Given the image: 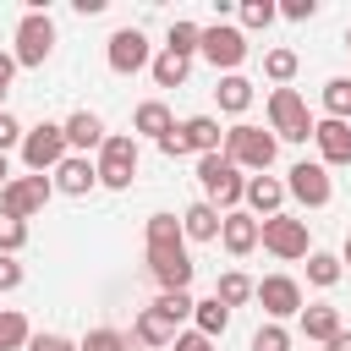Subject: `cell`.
Listing matches in <instances>:
<instances>
[{"label":"cell","mask_w":351,"mask_h":351,"mask_svg":"<svg viewBox=\"0 0 351 351\" xmlns=\"http://www.w3.org/2000/svg\"><path fill=\"white\" fill-rule=\"evenodd\" d=\"M236 170H269L274 165V154H280V137L274 132H263V126H252V121H236L230 132H225V148H219Z\"/></svg>","instance_id":"obj_1"},{"label":"cell","mask_w":351,"mask_h":351,"mask_svg":"<svg viewBox=\"0 0 351 351\" xmlns=\"http://www.w3.org/2000/svg\"><path fill=\"white\" fill-rule=\"evenodd\" d=\"M197 186H203V197H208L219 214H230L236 203H247V176H241L225 154H203V159H197Z\"/></svg>","instance_id":"obj_2"},{"label":"cell","mask_w":351,"mask_h":351,"mask_svg":"<svg viewBox=\"0 0 351 351\" xmlns=\"http://www.w3.org/2000/svg\"><path fill=\"white\" fill-rule=\"evenodd\" d=\"M71 154V143H66V126L60 121H38V126H27V137H22V165H27V176H55V165Z\"/></svg>","instance_id":"obj_3"},{"label":"cell","mask_w":351,"mask_h":351,"mask_svg":"<svg viewBox=\"0 0 351 351\" xmlns=\"http://www.w3.org/2000/svg\"><path fill=\"white\" fill-rule=\"evenodd\" d=\"M137 159H143V148H137V137L132 132H110L104 137V148H99V186H110V192H126L132 186V176H137Z\"/></svg>","instance_id":"obj_4"},{"label":"cell","mask_w":351,"mask_h":351,"mask_svg":"<svg viewBox=\"0 0 351 351\" xmlns=\"http://www.w3.org/2000/svg\"><path fill=\"white\" fill-rule=\"evenodd\" d=\"M269 132L285 137V143H307L313 137V115H307V99L296 88H274L269 93Z\"/></svg>","instance_id":"obj_5"},{"label":"cell","mask_w":351,"mask_h":351,"mask_svg":"<svg viewBox=\"0 0 351 351\" xmlns=\"http://www.w3.org/2000/svg\"><path fill=\"white\" fill-rule=\"evenodd\" d=\"M16 66H44L49 55H55V22H49V11H22V22H16Z\"/></svg>","instance_id":"obj_6"},{"label":"cell","mask_w":351,"mask_h":351,"mask_svg":"<svg viewBox=\"0 0 351 351\" xmlns=\"http://www.w3.org/2000/svg\"><path fill=\"white\" fill-rule=\"evenodd\" d=\"M104 60H110V71H115V77H137V71H148V66H154V44H148V33H143V27H115V33H110V44H104Z\"/></svg>","instance_id":"obj_7"},{"label":"cell","mask_w":351,"mask_h":351,"mask_svg":"<svg viewBox=\"0 0 351 351\" xmlns=\"http://www.w3.org/2000/svg\"><path fill=\"white\" fill-rule=\"evenodd\" d=\"M258 225H263V236H258L263 252H274V258H285V263H296V258L313 252V247H307V219H296V214H274V219H258Z\"/></svg>","instance_id":"obj_8"},{"label":"cell","mask_w":351,"mask_h":351,"mask_svg":"<svg viewBox=\"0 0 351 351\" xmlns=\"http://www.w3.org/2000/svg\"><path fill=\"white\" fill-rule=\"evenodd\" d=\"M214 71H236L241 60H247V33L241 27H230V22H214V27H203V49H197Z\"/></svg>","instance_id":"obj_9"},{"label":"cell","mask_w":351,"mask_h":351,"mask_svg":"<svg viewBox=\"0 0 351 351\" xmlns=\"http://www.w3.org/2000/svg\"><path fill=\"white\" fill-rule=\"evenodd\" d=\"M285 192H291L302 208H324V203L335 197V181H329V170H324L318 159H296V165L285 170Z\"/></svg>","instance_id":"obj_10"},{"label":"cell","mask_w":351,"mask_h":351,"mask_svg":"<svg viewBox=\"0 0 351 351\" xmlns=\"http://www.w3.org/2000/svg\"><path fill=\"white\" fill-rule=\"evenodd\" d=\"M148 274L159 280V291H186L192 274H197V263H192L186 241H176V247H148Z\"/></svg>","instance_id":"obj_11"},{"label":"cell","mask_w":351,"mask_h":351,"mask_svg":"<svg viewBox=\"0 0 351 351\" xmlns=\"http://www.w3.org/2000/svg\"><path fill=\"white\" fill-rule=\"evenodd\" d=\"M49 197H55V181H49V176H16V181L0 192V208L16 214V219H33V214H44Z\"/></svg>","instance_id":"obj_12"},{"label":"cell","mask_w":351,"mask_h":351,"mask_svg":"<svg viewBox=\"0 0 351 351\" xmlns=\"http://www.w3.org/2000/svg\"><path fill=\"white\" fill-rule=\"evenodd\" d=\"M258 307L269 313V324H280V318H302V285L291 280V274H263L258 280Z\"/></svg>","instance_id":"obj_13"},{"label":"cell","mask_w":351,"mask_h":351,"mask_svg":"<svg viewBox=\"0 0 351 351\" xmlns=\"http://www.w3.org/2000/svg\"><path fill=\"white\" fill-rule=\"evenodd\" d=\"M49 181H55V192H66V197H88V192L99 186V165H93L88 154H66Z\"/></svg>","instance_id":"obj_14"},{"label":"cell","mask_w":351,"mask_h":351,"mask_svg":"<svg viewBox=\"0 0 351 351\" xmlns=\"http://www.w3.org/2000/svg\"><path fill=\"white\" fill-rule=\"evenodd\" d=\"M285 197H291V192H285L280 176H269V170H263V176H247V214H252V219L285 214Z\"/></svg>","instance_id":"obj_15"},{"label":"cell","mask_w":351,"mask_h":351,"mask_svg":"<svg viewBox=\"0 0 351 351\" xmlns=\"http://www.w3.org/2000/svg\"><path fill=\"white\" fill-rule=\"evenodd\" d=\"M313 143H318V165H351V121H313Z\"/></svg>","instance_id":"obj_16"},{"label":"cell","mask_w":351,"mask_h":351,"mask_svg":"<svg viewBox=\"0 0 351 351\" xmlns=\"http://www.w3.org/2000/svg\"><path fill=\"white\" fill-rule=\"evenodd\" d=\"M258 236H263V225H258L247 208H230L225 225H219V247H225L230 258H247V252L258 247Z\"/></svg>","instance_id":"obj_17"},{"label":"cell","mask_w":351,"mask_h":351,"mask_svg":"<svg viewBox=\"0 0 351 351\" xmlns=\"http://www.w3.org/2000/svg\"><path fill=\"white\" fill-rule=\"evenodd\" d=\"M60 126H66V143H71V154L104 148V137H110V132H104V115H99V110H71V115H66Z\"/></svg>","instance_id":"obj_18"},{"label":"cell","mask_w":351,"mask_h":351,"mask_svg":"<svg viewBox=\"0 0 351 351\" xmlns=\"http://www.w3.org/2000/svg\"><path fill=\"white\" fill-rule=\"evenodd\" d=\"M219 225H225V214H219L208 197H197V203L181 208V230H186V241H219Z\"/></svg>","instance_id":"obj_19"},{"label":"cell","mask_w":351,"mask_h":351,"mask_svg":"<svg viewBox=\"0 0 351 351\" xmlns=\"http://www.w3.org/2000/svg\"><path fill=\"white\" fill-rule=\"evenodd\" d=\"M340 329H346V324H340V307H335V302H307V307H302V335H307V340L329 346Z\"/></svg>","instance_id":"obj_20"},{"label":"cell","mask_w":351,"mask_h":351,"mask_svg":"<svg viewBox=\"0 0 351 351\" xmlns=\"http://www.w3.org/2000/svg\"><path fill=\"white\" fill-rule=\"evenodd\" d=\"M181 132H186V148H192L197 159L225 148V132H219V121H214V115H186V121H181Z\"/></svg>","instance_id":"obj_21"},{"label":"cell","mask_w":351,"mask_h":351,"mask_svg":"<svg viewBox=\"0 0 351 351\" xmlns=\"http://www.w3.org/2000/svg\"><path fill=\"white\" fill-rule=\"evenodd\" d=\"M170 126H176V115H170V104H165V99H143V104H137V115H132V137L143 132V137H154V143H159Z\"/></svg>","instance_id":"obj_22"},{"label":"cell","mask_w":351,"mask_h":351,"mask_svg":"<svg viewBox=\"0 0 351 351\" xmlns=\"http://www.w3.org/2000/svg\"><path fill=\"white\" fill-rule=\"evenodd\" d=\"M132 335H137L143 346H176V335H181V329H176L159 307H143V313H137V324H132Z\"/></svg>","instance_id":"obj_23"},{"label":"cell","mask_w":351,"mask_h":351,"mask_svg":"<svg viewBox=\"0 0 351 351\" xmlns=\"http://www.w3.org/2000/svg\"><path fill=\"white\" fill-rule=\"evenodd\" d=\"M192 329H197V335H208V340H219V335L230 329V307H225L219 296H203V302L192 307Z\"/></svg>","instance_id":"obj_24"},{"label":"cell","mask_w":351,"mask_h":351,"mask_svg":"<svg viewBox=\"0 0 351 351\" xmlns=\"http://www.w3.org/2000/svg\"><path fill=\"white\" fill-rule=\"evenodd\" d=\"M214 99H219V110H225V115H247V104H252V82H247L241 71H230V77H219Z\"/></svg>","instance_id":"obj_25"},{"label":"cell","mask_w":351,"mask_h":351,"mask_svg":"<svg viewBox=\"0 0 351 351\" xmlns=\"http://www.w3.org/2000/svg\"><path fill=\"white\" fill-rule=\"evenodd\" d=\"M214 296H219L225 307H241V302H258V280H247L241 269H225V274L214 280Z\"/></svg>","instance_id":"obj_26"},{"label":"cell","mask_w":351,"mask_h":351,"mask_svg":"<svg viewBox=\"0 0 351 351\" xmlns=\"http://www.w3.org/2000/svg\"><path fill=\"white\" fill-rule=\"evenodd\" d=\"M165 49H170V55H181V60H192V55L203 49V27H197V22H186V16H176V22H170V33H165Z\"/></svg>","instance_id":"obj_27"},{"label":"cell","mask_w":351,"mask_h":351,"mask_svg":"<svg viewBox=\"0 0 351 351\" xmlns=\"http://www.w3.org/2000/svg\"><path fill=\"white\" fill-rule=\"evenodd\" d=\"M340 274H346V263L335 258V252H307V285H318V291H335L340 285Z\"/></svg>","instance_id":"obj_28"},{"label":"cell","mask_w":351,"mask_h":351,"mask_svg":"<svg viewBox=\"0 0 351 351\" xmlns=\"http://www.w3.org/2000/svg\"><path fill=\"white\" fill-rule=\"evenodd\" d=\"M148 71H154V82H159V88H181V82L192 77V60H181V55H170V49H159Z\"/></svg>","instance_id":"obj_29"},{"label":"cell","mask_w":351,"mask_h":351,"mask_svg":"<svg viewBox=\"0 0 351 351\" xmlns=\"http://www.w3.org/2000/svg\"><path fill=\"white\" fill-rule=\"evenodd\" d=\"M27 340H33L27 318L16 307H0V351H27Z\"/></svg>","instance_id":"obj_30"},{"label":"cell","mask_w":351,"mask_h":351,"mask_svg":"<svg viewBox=\"0 0 351 351\" xmlns=\"http://www.w3.org/2000/svg\"><path fill=\"white\" fill-rule=\"evenodd\" d=\"M143 236H148V247H176V241H186V230H181L176 214H148Z\"/></svg>","instance_id":"obj_31"},{"label":"cell","mask_w":351,"mask_h":351,"mask_svg":"<svg viewBox=\"0 0 351 351\" xmlns=\"http://www.w3.org/2000/svg\"><path fill=\"white\" fill-rule=\"evenodd\" d=\"M296 66H302V60H296V49H269V55H263V77H269L274 88H291Z\"/></svg>","instance_id":"obj_32"},{"label":"cell","mask_w":351,"mask_h":351,"mask_svg":"<svg viewBox=\"0 0 351 351\" xmlns=\"http://www.w3.org/2000/svg\"><path fill=\"white\" fill-rule=\"evenodd\" d=\"M324 110H329V121H351V77L324 82Z\"/></svg>","instance_id":"obj_33"},{"label":"cell","mask_w":351,"mask_h":351,"mask_svg":"<svg viewBox=\"0 0 351 351\" xmlns=\"http://www.w3.org/2000/svg\"><path fill=\"white\" fill-rule=\"evenodd\" d=\"M148 307H159L170 324H181V318H192V307H197V302H192V291H159Z\"/></svg>","instance_id":"obj_34"},{"label":"cell","mask_w":351,"mask_h":351,"mask_svg":"<svg viewBox=\"0 0 351 351\" xmlns=\"http://www.w3.org/2000/svg\"><path fill=\"white\" fill-rule=\"evenodd\" d=\"M236 16H241V33H247V27H269V22L280 16V5H274V0H241Z\"/></svg>","instance_id":"obj_35"},{"label":"cell","mask_w":351,"mask_h":351,"mask_svg":"<svg viewBox=\"0 0 351 351\" xmlns=\"http://www.w3.org/2000/svg\"><path fill=\"white\" fill-rule=\"evenodd\" d=\"M22 247H27V219H16V214H5V208H0V252H11V258H16Z\"/></svg>","instance_id":"obj_36"},{"label":"cell","mask_w":351,"mask_h":351,"mask_svg":"<svg viewBox=\"0 0 351 351\" xmlns=\"http://www.w3.org/2000/svg\"><path fill=\"white\" fill-rule=\"evenodd\" d=\"M77 351H126V335L121 329H88L77 340Z\"/></svg>","instance_id":"obj_37"},{"label":"cell","mask_w":351,"mask_h":351,"mask_svg":"<svg viewBox=\"0 0 351 351\" xmlns=\"http://www.w3.org/2000/svg\"><path fill=\"white\" fill-rule=\"evenodd\" d=\"M252 351H291V329L285 324H263L252 335Z\"/></svg>","instance_id":"obj_38"},{"label":"cell","mask_w":351,"mask_h":351,"mask_svg":"<svg viewBox=\"0 0 351 351\" xmlns=\"http://www.w3.org/2000/svg\"><path fill=\"white\" fill-rule=\"evenodd\" d=\"M22 137H27V126L11 115V110H0V154H11V148H22Z\"/></svg>","instance_id":"obj_39"},{"label":"cell","mask_w":351,"mask_h":351,"mask_svg":"<svg viewBox=\"0 0 351 351\" xmlns=\"http://www.w3.org/2000/svg\"><path fill=\"white\" fill-rule=\"evenodd\" d=\"M27 351H77V340H66V335H55V329H38V335L27 340Z\"/></svg>","instance_id":"obj_40"},{"label":"cell","mask_w":351,"mask_h":351,"mask_svg":"<svg viewBox=\"0 0 351 351\" xmlns=\"http://www.w3.org/2000/svg\"><path fill=\"white\" fill-rule=\"evenodd\" d=\"M159 154H165V159H181V154H192V148H186V132H181V121H176V126L159 137Z\"/></svg>","instance_id":"obj_41"},{"label":"cell","mask_w":351,"mask_h":351,"mask_svg":"<svg viewBox=\"0 0 351 351\" xmlns=\"http://www.w3.org/2000/svg\"><path fill=\"white\" fill-rule=\"evenodd\" d=\"M280 16H285V22H313V16H318V0H285Z\"/></svg>","instance_id":"obj_42"},{"label":"cell","mask_w":351,"mask_h":351,"mask_svg":"<svg viewBox=\"0 0 351 351\" xmlns=\"http://www.w3.org/2000/svg\"><path fill=\"white\" fill-rule=\"evenodd\" d=\"M16 285H22V263L11 252H0V291H16Z\"/></svg>","instance_id":"obj_43"},{"label":"cell","mask_w":351,"mask_h":351,"mask_svg":"<svg viewBox=\"0 0 351 351\" xmlns=\"http://www.w3.org/2000/svg\"><path fill=\"white\" fill-rule=\"evenodd\" d=\"M176 351H214V340L197 335V329H186V335H176Z\"/></svg>","instance_id":"obj_44"},{"label":"cell","mask_w":351,"mask_h":351,"mask_svg":"<svg viewBox=\"0 0 351 351\" xmlns=\"http://www.w3.org/2000/svg\"><path fill=\"white\" fill-rule=\"evenodd\" d=\"M11 77H16V55L0 49V88H11Z\"/></svg>","instance_id":"obj_45"},{"label":"cell","mask_w":351,"mask_h":351,"mask_svg":"<svg viewBox=\"0 0 351 351\" xmlns=\"http://www.w3.org/2000/svg\"><path fill=\"white\" fill-rule=\"evenodd\" d=\"M71 5H77V16H99L104 11V0H71Z\"/></svg>","instance_id":"obj_46"},{"label":"cell","mask_w":351,"mask_h":351,"mask_svg":"<svg viewBox=\"0 0 351 351\" xmlns=\"http://www.w3.org/2000/svg\"><path fill=\"white\" fill-rule=\"evenodd\" d=\"M324 351H351V329H340V335H335V340H329Z\"/></svg>","instance_id":"obj_47"},{"label":"cell","mask_w":351,"mask_h":351,"mask_svg":"<svg viewBox=\"0 0 351 351\" xmlns=\"http://www.w3.org/2000/svg\"><path fill=\"white\" fill-rule=\"evenodd\" d=\"M11 181H16V176H11V159H5V154H0V192H5V186H11Z\"/></svg>","instance_id":"obj_48"},{"label":"cell","mask_w":351,"mask_h":351,"mask_svg":"<svg viewBox=\"0 0 351 351\" xmlns=\"http://www.w3.org/2000/svg\"><path fill=\"white\" fill-rule=\"evenodd\" d=\"M340 263H346V269H351V236H346V252H340Z\"/></svg>","instance_id":"obj_49"},{"label":"cell","mask_w":351,"mask_h":351,"mask_svg":"<svg viewBox=\"0 0 351 351\" xmlns=\"http://www.w3.org/2000/svg\"><path fill=\"white\" fill-rule=\"evenodd\" d=\"M0 110H5V88H0Z\"/></svg>","instance_id":"obj_50"},{"label":"cell","mask_w":351,"mask_h":351,"mask_svg":"<svg viewBox=\"0 0 351 351\" xmlns=\"http://www.w3.org/2000/svg\"><path fill=\"white\" fill-rule=\"evenodd\" d=\"M346 44H351V27H346Z\"/></svg>","instance_id":"obj_51"}]
</instances>
